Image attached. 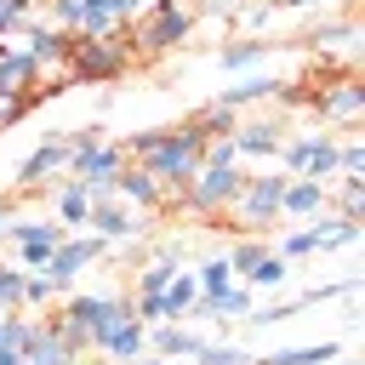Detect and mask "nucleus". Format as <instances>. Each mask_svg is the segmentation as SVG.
<instances>
[{
	"mask_svg": "<svg viewBox=\"0 0 365 365\" xmlns=\"http://www.w3.org/2000/svg\"><path fill=\"white\" fill-rule=\"evenodd\" d=\"M194 17H200V11H194L188 0H148V11H143V17H131V57H137V63L165 57L171 46H182V40H188Z\"/></svg>",
	"mask_w": 365,
	"mask_h": 365,
	"instance_id": "nucleus-3",
	"label": "nucleus"
},
{
	"mask_svg": "<svg viewBox=\"0 0 365 365\" xmlns=\"http://www.w3.org/2000/svg\"><path fill=\"white\" fill-rule=\"evenodd\" d=\"M160 302H165V319H182V314H188V308L200 302V279L177 268V274H171V285L160 291Z\"/></svg>",
	"mask_w": 365,
	"mask_h": 365,
	"instance_id": "nucleus-23",
	"label": "nucleus"
},
{
	"mask_svg": "<svg viewBox=\"0 0 365 365\" xmlns=\"http://www.w3.org/2000/svg\"><path fill=\"white\" fill-rule=\"evenodd\" d=\"M200 160H205V137H200L188 120H182V125H160V137H154V148H148V160H143V165L160 177V194H165L160 211L177 205V194H182V182L200 171Z\"/></svg>",
	"mask_w": 365,
	"mask_h": 365,
	"instance_id": "nucleus-1",
	"label": "nucleus"
},
{
	"mask_svg": "<svg viewBox=\"0 0 365 365\" xmlns=\"http://www.w3.org/2000/svg\"><path fill=\"white\" fill-rule=\"evenodd\" d=\"M279 194H285V177H279V171L245 177V182H240V194H234V205H228L222 217H234V222H240V234H262V228L279 217Z\"/></svg>",
	"mask_w": 365,
	"mask_h": 365,
	"instance_id": "nucleus-5",
	"label": "nucleus"
},
{
	"mask_svg": "<svg viewBox=\"0 0 365 365\" xmlns=\"http://www.w3.org/2000/svg\"><path fill=\"white\" fill-rule=\"evenodd\" d=\"M143 348H148V325H143L137 314H125V319H114L103 336H91L86 354H103V359H114V365H131V359H143Z\"/></svg>",
	"mask_w": 365,
	"mask_h": 365,
	"instance_id": "nucleus-10",
	"label": "nucleus"
},
{
	"mask_svg": "<svg viewBox=\"0 0 365 365\" xmlns=\"http://www.w3.org/2000/svg\"><path fill=\"white\" fill-rule=\"evenodd\" d=\"M148 342H154V354H160V359H194V354L205 348V336H194V331H182V325H165V319L154 325V336H148Z\"/></svg>",
	"mask_w": 365,
	"mask_h": 365,
	"instance_id": "nucleus-17",
	"label": "nucleus"
},
{
	"mask_svg": "<svg viewBox=\"0 0 365 365\" xmlns=\"http://www.w3.org/2000/svg\"><path fill=\"white\" fill-rule=\"evenodd\" d=\"M63 165H68V131H63V137H46L40 148H29V160L17 165V182H23V188H40V182L57 177Z\"/></svg>",
	"mask_w": 365,
	"mask_h": 365,
	"instance_id": "nucleus-12",
	"label": "nucleus"
},
{
	"mask_svg": "<svg viewBox=\"0 0 365 365\" xmlns=\"http://www.w3.org/2000/svg\"><path fill=\"white\" fill-rule=\"evenodd\" d=\"M194 279H200V297H211V291L234 285V268H228V257H211V262H205V268H200Z\"/></svg>",
	"mask_w": 365,
	"mask_h": 365,
	"instance_id": "nucleus-29",
	"label": "nucleus"
},
{
	"mask_svg": "<svg viewBox=\"0 0 365 365\" xmlns=\"http://www.w3.org/2000/svg\"><path fill=\"white\" fill-rule=\"evenodd\" d=\"M0 91H23L29 103H40V97H34V57H29L23 46H6V51H0Z\"/></svg>",
	"mask_w": 365,
	"mask_h": 365,
	"instance_id": "nucleus-16",
	"label": "nucleus"
},
{
	"mask_svg": "<svg viewBox=\"0 0 365 365\" xmlns=\"http://www.w3.org/2000/svg\"><path fill=\"white\" fill-rule=\"evenodd\" d=\"M194 308H200V314H222V319H245V314H251V285H222V291L200 297Z\"/></svg>",
	"mask_w": 365,
	"mask_h": 365,
	"instance_id": "nucleus-18",
	"label": "nucleus"
},
{
	"mask_svg": "<svg viewBox=\"0 0 365 365\" xmlns=\"http://www.w3.org/2000/svg\"><path fill=\"white\" fill-rule=\"evenodd\" d=\"M274 6H297L302 11V6H319V0H274Z\"/></svg>",
	"mask_w": 365,
	"mask_h": 365,
	"instance_id": "nucleus-39",
	"label": "nucleus"
},
{
	"mask_svg": "<svg viewBox=\"0 0 365 365\" xmlns=\"http://www.w3.org/2000/svg\"><path fill=\"white\" fill-rule=\"evenodd\" d=\"M34 11L23 6V0H0V40H11V34H23V23H29Z\"/></svg>",
	"mask_w": 365,
	"mask_h": 365,
	"instance_id": "nucleus-32",
	"label": "nucleus"
},
{
	"mask_svg": "<svg viewBox=\"0 0 365 365\" xmlns=\"http://www.w3.org/2000/svg\"><path fill=\"white\" fill-rule=\"evenodd\" d=\"M114 194H120L125 205H148V211H160V200H165V194H160V177H154L143 160H125V165L114 171Z\"/></svg>",
	"mask_w": 365,
	"mask_h": 365,
	"instance_id": "nucleus-13",
	"label": "nucleus"
},
{
	"mask_svg": "<svg viewBox=\"0 0 365 365\" xmlns=\"http://www.w3.org/2000/svg\"><path fill=\"white\" fill-rule=\"evenodd\" d=\"M314 251H319L314 228H291V234L279 240V257H285V262H297V257H314Z\"/></svg>",
	"mask_w": 365,
	"mask_h": 365,
	"instance_id": "nucleus-30",
	"label": "nucleus"
},
{
	"mask_svg": "<svg viewBox=\"0 0 365 365\" xmlns=\"http://www.w3.org/2000/svg\"><path fill=\"white\" fill-rule=\"evenodd\" d=\"M279 143H285L279 120H240L234 125V160H274Z\"/></svg>",
	"mask_w": 365,
	"mask_h": 365,
	"instance_id": "nucleus-11",
	"label": "nucleus"
},
{
	"mask_svg": "<svg viewBox=\"0 0 365 365\" xmlns=\"http://www.w3.org/2000/svg\"><path fill=\"white\" fill-rule=\"evenodd\" d=\"M23 6H29V11H40V6H51V0H23Z\"/></svg>",
	"mask_w": 365,
	"mask_h": 365,
	"instance_id": "nucleus-42",
	"label": "nucleus"
},
{
	"mask_svg": "<svg viewBox=\"0 0 365 365\" xmlns=\"http://www.w3.org/2000/svg\"><path fill=\"white\" fill-rule=\"evenodd\" d=\"M29 108H34V103H29L23 91H0V131H6V125H17Z\"/></svg>",
	"mask_w": 365,
	"mask_h": 365,
	"instance_id": "nucleus-33",
	"label": "nucleus"
},
{
	"mask_svg": "<svg viewBox=\"0 0 365 365\" xmlns=\"http://www.w3.org/2000/svg\"><path fill=\"white\" fill-rule=\"evenodd\" d=\"M274 91H279L274 80H245L240 91H222V103H228V108H245V103H268Z\"/></svg>",
	"mask_w": 365,
	"mask_h": 365,
	"instance_id": "nucleus-27",
	"label": "nucleus"
},
{
	"mask_svg": "<svg viewBox=\"0 0 365 365\" xmlns=\"http://www.w3.org/2000/svg\"><path fill=\"white\" fill-rule=\"evenodd\" d=\"M348 6H354V0H348Z\"/></svg>",
	"mask_w": 365,
	"mask_h": 365,
	"instance_id": "nucleus-44",
	"label": "nucleus"
},
{
	"mask_svg": "<svg viewBox=\"0 0 365 365\" xmlns=\"http://www.w3.org/2000/svg\"><path fill=\"white\" fill-rule=\"evenodd\" d=\"M314 40H319V46H331V40H354V23H319Z\"/></svg>",
	"mask_w": 365,
	"mask_h": 365,
	"instance_id": "nucleus-35",
	"label": "nucleus"
},
{
	"mask_svg": "<svg viewBox=\"0 0 365 365\" xmlns=\"http://www.w3.org/2000/svg\"><path fill=\"white\" fill-rule=\"evenodd\" d=\"M0 51H6V40H0Z\"/></svg>",
	"mask_w": 365,
	"mask_h": 365,
	"instance_id": "nucleus-43",
	"label": "nucleus"
},
{
	"mask_svg": "<svg viewBox=\"0 0 365 365\" xmlns=\"http://www.w3.org/2000/svg\"><path fill=\"white\" fill-rule=\"evenodd\" d=\"M103 245H108L103 234H63V245L46 257V268H40V274H46L57 291H68V285H74V274H86V268L103 257Z\"/></svg>",
	"mask_w": 365,
	"mask_h": 365,
	"instance_id": "nucleus-7",
	"label": "nucleus"
},
{
	"mask_svg": "<svg viewBox=\"0 0 365 365\" xmlns=\"http://www.w3.org/2000/svg\"><path fill=\"white\" fill-rule=\"evenodd\" d=\"M17 297H23V274L0 268V308H17Z\"/></svg>",
	"mask_w": 365,
	"mask_h": 365,
	"instance_id": "nucleus-34",
	"label": "nucleus"
},
{
	"mask_svg": "<svg viewBox=\"0 0 365 365\" xmlns=\"http://www.w3.org/2000/svg\"><path fill=\"white\" fill-rule=\"evenodd\" d=\"M314 240H319V251H336V245H354V240H359V222H354V217H331L325 228H314Z\"/></svg>",
	"mask_w": 365,
	"mask_h": 365,
	"instance_id": "nucleus-24",
	"label": "nucleus"
},
{
	"mask_svg": "<svg viewBox=\"0 0 365 365\" xmlns=\"http://www.w3.org/2000/svg\"><path fill=\"white\" fill-rule=\"evenodd\" d=\"M268 17H274V6H251V11H245V23H251V29H262Z\"/></svg>",
	"mask_w": 365,
	"mask_h": 365,
	"instance_id": "nucleus-36",
	"label": "nucleus"
},
{
	"mask_svg": "<svg viewBox=\"0 0 365 365\" xmlns=\"http://www.w3.org/2000/svg\"><path fill=\"white\" fill-rule=\"evenodd\" d=\"M188 125H194L205 143H211V137H234V125H240V108H228V103L217 97V103H205V108H200Z\"/></svg>",
	"mask_w": 365,
	"mask_h": 365,
	"instance_id": "nucleus-20",
	"label": "nucleus"
},
{
	"mask_svg": "<svg viewBox=\"0 0 365 365\" xmlns=\"http://www.w3.org/2000/svg\"><path fill=\"white\" fill-rule=\"evenodd\" d=\"M148 365H188V359H148Z\"/></svg>",
	"mask_w": 365,
	"mask_h": 365,
	"instance_id": "nucleus-41",
	"label": "nucleus"
},
{
	"mask_svg": "<svg viewBox=\"0 0 365 365\" xmlns=\"http://www.w3.org/2000/svg\"><path fill=\"white\" fill-rule=\"evenodd\" d=\"M240 182H245L240 160H200V171H194V177L182 182V194H177V211H188V217H200V222H217V217L234 205Z\"/></svg>",
	"mask_w": 365,
	"mask_h": 365,
	"instance_id": "nucleus-4",
	"label": "nucleus"
},
{
	"mask_svg": "<svg viewBox=\"0 0 365 365\" xmlns=\"http://www.w3.org/2000/svg\"><path fill=\"white\" fill-rule=\"evenodd\" d=\"M331 365H359V359H348V354H336V359H331Z\"/></svg>",
	"mask_w": 365,
	"mask_h": 365,
	"instance_id": "nucleus-40",
	"label": "nucleus"
},
{
	"mask_svg": "<svg viewBox=\"0 0 365 365\" xmlns=\"http://www.w3.org/2000/svg\"><path fill=\"white\" fill-rule=\"evenodd\" d=\"M86 211H91L86 182H80V177H74V182H63V188H57V222H63V228H86Z\"/></svg>",
	"mask_w": 365,
	"mask_h": 365,
	"instance_id": "nucleus-22",
	"label": "nucleus"
},
{
	"mask_svg": "<svg viewBox=\"0 0 365 365\" xmlns=\"http://www.w3.org/2000/svg\"><path fill=\"white\" fill-rule=\"evenodd\" d=\"M291 177H314V182H331L336 177V137H319V131H297L279 143L274 154Z\"/></svg>",
	"mask_w": 365,
	"mask_h": 365,
	"instance_id": "nucleus-6",
	"label": "nucleus"
},
{
	"mask_svg": "<svg viewBox=\"0 0 365 365\" xmlns=\"http://www.w3.org/2000/svg\"><path fill=\"white\" fill-rule=\"evenodd\" d=\"M314 114H319V125H359V114H365V86L354 80V74H342L336 86H325L319 97H314Z\"/></svg>",
	"mask_w": 365,
	"mask_h": 365,
	"instance_id": "nucleus-9",
	"label": "nucleus"
},
{
	"mask_svg": "<svg viewBox=\"0 0 365 365\" xmlns=\"http://www.w3.org/2000/svg\"><path fill=\"white\" fill-rule=\"evenodd\" d=\"M171 274H177V262H171V257H154V262L137 274V297H160V291L171 285Z\"/></svg>",
	"mask_w": 365,
	"mask_h": 365,
	"instance_id": "nucleus-25",
	"label": "nucleus"
},
{
	"mask_svg": "<svg viewBox=\"0 0 365 365\" xmlns=\"http://www.w3.org/2000/svg\"><path fill=\"white\" fill-rule=\"evenodd\" d=\"M11 217H17V211H11V200H0V240L11 234Z\"/></svg>",
	"mask_w": 365,
	"mask_h": 365,
	"instance_id": "nucleus-37",
	"label": "nucleus"
},
{
	"mask_svg": "<svg viewBox=\"0 0 365 365\" xmlns=\"http://www.w3.org/2000/svg\"><path fill=\"white\" fill-rule=\"evenodd\" d=\"M285 279H291V262H285L279 251H262V257L245 268V285H251V291H279Z\"/></svg>",
	"mask_w": 365,
	"mask_h": 365,
	"instance_id": "nucleus-21",
	"label": "nucleus"
},
{
	"mask_svg": "<svg viewBox=\"0 0 365 365\" xmlns=\"http://www.w3.org/2000/svg\"><path fill=\"white\" fill-rule=\"evenodd\" d=\"M63 51H68V63H74L80 86H86V80H91V86L120 80V74L131 68V23H114L108 34H86V29H74Z\"/></svg>",
	"mask_w": 365,
	"mask_h": 365,
	"instance_id": "nucleus-2",
	"label": "nucleus"
},
{
	"mask_svg": "<svg viewBox=\"0 0 365 365\" xmlns=\"http://www.w3.org/2000/svg\"><path fill=\"white\" fill-rule=\"evenodd\" d=\"M86 228H91V234H103V240H131V234H137V211H131L120 194H108V200H91Z\"/></svg>",
	"mask_w": 365,
	"mask_h": 365,
	"instance_id": "nucleus-14",
	"label": "nucleus"
},
{
	"mask_svg": "<svg viewBox=\"0 0 365 365\" xmlns=\"http://www.w3.org/2000/svg\"><path fill=\"white\" fill-rule=\"evenodd\" d=\"M51 297H57V285H51L40 268H34V274H23V297H17V308H46Z\"/></svg>",
	"mask_w": 365,
	"mask_h": 365,
	"instance_id": "nucleus-26",
	"label": "nucleus"
},
{
	"mask_svg": "<svg viewBox=\"0 0 365 365\" xmlns=\"http://www.w3.org/2000/svg\"><path fill=\"white\" fill-rule=\"evenodd\" d=\"M63 234H68L63 222H46V217H11V234H6V240L17 245V262L34 274V268H46V257L63 245Z\"/></svg>",
	"mask_w": 365,
	"mask_h": 365,
	"instance_id": "nucleus-8",
	"label": "nucleus"
},
{
	"mask_svg": "<svg viewBox=\"0 0 365 365\" xmlns=\"http://www.w3.org/2000/svg\"><path fill=\"white\" fill-rule=\"evenodd\" d=\"M319 211H331V205H325V182H314V177H285L279 217H319Z\"/></svg>",
	"mask_w": 365,
	"mask_h": 365,
	"instance_id": "nucleus-15",
	"label": "nucleus"
},
{
	"mask_svg": "<svg viewBox=\"0 0 365 365\" xmlns=\"http://www.w3.org/2000/svg\"><path fill=\"white\" fill-rule=\"evenodd\" d=\"M194 359H200V365H251V359H245V354H240L234 342H205V348H200Z\"/></svg>",
	"mask_w": 365,
	"mask_h": 365,
	"instance_id": "nucleus-31",
	"label": "nucleus"
},
{
	"mask_svg": "<svg viewBox=\"0 0 365 365\" xmlns=\"http://www.w3.org/2000/svg\"><path fill=\"white\" fill-rule=\"evenodd\" d=\"M0 365H23V354L17 348H0Z\"/></svg>",
	"mask_w": 365,
	"mask_h": 365,
	"instance_id": "nucleus-38",
	"label": "nucleus"
},
{
	"mask_svg": "<svg viewBox=\"0 0 365 365\" xmlns=\"http://www.w3.org/2000/svg\"><path fill=\"white\" fill-rule=\"evenodd\" d=\"M262 57H268V40L245 34V40H234V46H222V51H217V68H228V74H245V68H257Z\"/></svg>",
	"mask_w": 365,
	"mask_h": 365,
	"instance_id": "nucleus-19",
	"label": "nucleus"
},
{
	"mask_svg": "<svg viewBox=\"0 0 365 365\" xmlns=\"http://www.w3.org/2000/svg\"><path fill=\"white\" fill-rule=\"evenodd\" d=\"M262 251H268V240L245 234V240H234V245H228V268H234V274H245V268H251V262H257Z\"/></svg>",
	"mask_w": 365,
	"mask_h": 365,
	"instance_id": "nucleus-28",
	"label": "nucleus"
}]
</instances>
